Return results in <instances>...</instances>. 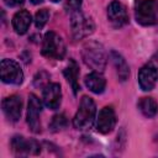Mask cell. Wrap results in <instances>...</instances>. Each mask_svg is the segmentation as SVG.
<instances>
[{"instance_id":"1","label":"cell","mask_w":158,"mask_h":158,"mask_svg":"<svg viewBox=\"0 0 158 158\" xmlns=\"http://www.w3.org/2000/svg\"><path fill=\"white\" fill-rule=\"evenodd\" d=\"M81 58H83V62L94 72L101 73L106 67L105 49L100 43L95 41H89L83 46Z\"/></svg>"},{"instance_id":"2","label":"cell","mask_w":158,"mask_h":158,"mask_svg":"<svg viewBox=\"0 0 158 158\" xmlns=\"http://www.w3.org/2000/svg\"><path fill=\"white\" fill-rule=\"evenodd\" d=\"M96 116V106L91 98L83 96L78 107V111L74 115L73 125L77 130H88L93 126Z\"/></svg>"},{"instance_id":"3","label":"cell","mask_w":158,"mask_h":158,"mask_svg":"<svg viewBox=\"0 0 158 158\" xmlns=\"http://www.w3.org/2000/svg\"><path fill=\"white\" fill-rule=\"evenodd\" d=\"M70 27H72V33H73L74 38L81 40V38H85L94 32L95 25H94L93 19L90 16L85 15L79 9V10H75L72 12Z\"/></svg>"},{"instance_id":"4","label":"cell","mask_w":158,"mask_h":158,"mask_svg":"<svg viewBox=\"0 0 158 158\" xmlns=\"http://www.w3.org/2000/svg\"><path fill=\"white\" fill-rule=\"evenodd\" d=\"M135 16L138 23L143 26L154 25L158 20V4L156 0H137Z\"/></svg>"},{"instance_id":"5","label":"cell","mask_w":158,"mask_h":158,"mask_svg":"<svg viewBox=\"0 0 158 158\" xmlns=\"http://www.w3.org/2000/svg\"><path fill=\"white\" fill-rule=\"evenodd\" d=\"M42 54L52 59H63L65 56V44L62 37L53 31L47 32L42 42Z\"/></svg>"},{"instance_id":"6","label":"cell","mask_w":158,"mask_h":158,"mask_svg":"<svg viewBox=\"0 0 158 158\" xmlns=\"http://www.w3.org/2000/svg\"><path fill=\"white\" fill-rule=\"evenodd\" d=\"M1 80L7 84L19 85L23 80V72L20 64L12 59H2L0 63Z\"/></svg>"},{"instance_id":"7","label":"cell","mask_w":158,"mask_h":158,"mask_svg":"<svg viewBox=\"0 0 158 158\" xmlns=\"http://www.w3.org/2000/svg\"><path fill=\"white\" fill-rule=\"evenodd\" d=\"M11 148L16 156H35L41 152V146L35 139H26L22 136H14L11 139Z\"/></svg>"},{"instance_id":"8","label":"cell","mask_w":158,"mask_h":158,"mask_svg":"<svg viewBox=\"0 0 158 158\" xmlns=\"http://www.w3.org/2000/svg\"><path fill=\"white\" fill-rule=\"evenodd\" d=\"M41 110H42V104L40 99L35 94H30L28 105H27V123L31 131L35 133L41 132V121H40Z\"/></svg>"},{"instance_id":"9","label":"cell","mask_w":158,"mask_h":158,"mask_svg":"<svg viewBox=\"0 0 158 158\" xmlns=\"http://www.w3.org/2000/svg\"><path fill=\"white\" fill-rule=\"evenodd\" d=\"M107 20L116 28L125 26L128 22L126 7L117 0L111 1L107 6Z\"/></svg>"},{"instance_id":"10","label":"cell","mask_w":158,"mask_h":158,"mask_svg":"<svg viewBox=\"0 0 158 158\" xmlns=\"http://www.w3.org/2000/svg\"><path fill=\"white\" fill-rule=\"evenodd\" d=\"M158 80V70L157 67L152 63L143 65L138 72V84L143 91H151Z\"/></svg>"},{"instance_id":"11","label":"cell","mask_w":158,"mask_h":158,"mask_svg":"<svg viewBox=\"0 0 158 158\" xmlns=\"http://www.w3.org/2000/svg\"><path fill=\"white\" fill-rule=\"evenodd\" d=\"M2 112L6 116L9 121L16 122L21 117V111H22V100L17 95H11L9 98H5L2 100Z\"/></svg>"},{"instance_id":"12","label":"cell","mask_w":158,"mask_h":158,"mask_svg":"<svg viewBox=\"0 0 158 158\" xmlns=\"http://www.w3.org/2000/svg\"><path fill=\"white\" fill-rule=\"evenodd\" d=\"M116 125V115L111 106H105L100 110L96 118V130L100 133H109Z\"/></svg>"},{"instance_id":"13","label":"cell","mask_w":158,"mask_h":158,"mask_svg":"<svg viewBox=\"0 0 158 158\" xmlns=\"http://www.w3.org/2000/svg\"><path fill=\"white\" fill-rule=\"evenodd\" d=\"M62 101V89L58 83H49L43 89V104L51 109L56 110L59 107Z\"/></svg>"},{"instance_id":"14","label":"cell","mask_w":158,"mask_h":158,"mask_svg":"<svg viewBox=\"0 0 158 158\" xmlns=\"http://www.w3.org/2000/svg\"><path fill=\"white\" fill-rule=\"evenodd\" d=\"M31 21V14L27 10H20L12 17V27L17 35H25L30 28Z\"/></svg>"},{"instance_id":"15","label":"cell","mask_w":158,"mask_h":158,"mask_svg":"<svg viewBox=\"0 0 158 158\" xmlns=\"http://www.w3.org/2000/svg\"><path fill=\"white\" fill-rule=\"evenodd\" d=\"M84 83H85L86 88L95 94H101L106 86V80L100 72H93V73H89L88 75H85Z\"/></svg>"},{"instance_id":"16","label":"cell","mask_w":158,"mask_h":158,"mask_svg":"<svg viewBox=\"0 0 158 158\" xmlns=\"http://www.w3.org/2000/svg\"><path fill=\"white\" fill-rule=\"evenodd\" d=\"M110 58L112 60V64L116 69V73H117V77L121 81H125L128 79L130 77V68H128V64L126 63L125 58L117 53L116 51H111L110 52Z\"/></svg>"},{"instance_id":"17","label":"cell","mask_w":158,"mask_h":158,"mask_svg":"<svg viewBox=\"0 0 158 158\" xmlns=\"http://www.w3.org/2000/svg\"><path fill=\"white\" fill-rule=\"evenodd\" d=\"M64 77H65V79L70 83V85H72V88H73V91H74V94H77L78 93V90L80 89V86H79V81H78V75H79V69H78V64H77V62L75 60H73V59H70L69 60V63H68V65L65 67V69H64Z\"/></svg>"},{"instance_id":"18","label":"cell","mask_w":158,"mask_h":158,"mask_svg":"<svg viewBox=\"0 0 158 158\" xmlns=\"http://www.w3.org/2000/svg\"><path fill=\"white\" fill-rule=\"evenodd\" d=\"M138 109L146 117H153L158 111V105L153 98L144 96L138 101Z\"/></svg>"},{"instance_id":"19","label":"cell","mask_w":158,"mask_h":158,"mask_svg":"<svg viewBox=\"0 0 158 158\" xmlns=\"http://www.w3.org/2000/svg\"><path fill=\"white\" fill-rule=\"evenodd\" d=\"M65 127H67V118H65L64 115L59 114V115L53 116V118H52V121L49 123V128L53 132H58V131H60V130H63Z\"/></svg>"},{"instance_id":"20","label":"cell","mask_w":158,"mask_h":158,"mask_svg":"<svg viewBox=\"0 0 158 158\" xmlns=\"http://www.w3.org/2000/svg\"><path fill=\"white\" fill-rule=\"evenodd\" d=\"M49 19V11L47 9H41L40 11L36 12V16H35V25L37 28H43L44 25L47 23Z\"/></svg>"},{"instance_id":"21","label":"cell","mask_w":158,"mask_h":158,"mask_svg":"<svg viewBox=\"0 0 158 158\" xmlns=\"http://www.w3.org/2000/svg\"><path fill=\"white\" fill-rule=\"evenodd\" d=\"M81 2L83 0H67V6L70 9V11H75V10H79L80 6H81Z\"/></svg>"},{"instance_id":"22","label":"cell","mask_w":158,"mask_h":158,"mask_svg":"<svg viewBox=\"0 0 158 158\" xmlns=\"http://www.w3.org/2000/svg\"><path fill=\"white\" fill-rule=\"evenodd\" d=\"M25 0H5V4L7 6H20L21 4H23Z\"/></svg>"},{"instance_id":"23","label":"cell","mask_w":158,"mask_h":158,"mask_svg":"<svg viewBox=\"0 0 158 158\" xmlns=\"http://www.w3.org/2000/svg\"><path fill=\"white\" fill-rule=\"evenodd\" d=\"M43 0H31V2L32 4H40V2H42Z\"/></svg>"},{"instance_id":"24","label":"cell","mask_w":158,"mask_h":158,"mask_svg":"<svg viewBox=\"0 0 158 158\" xmlns=\"http://www.w3.org/2000/svg\"><path fill=\"white\" fill-rule=\"evenodd\" d=\"M51 1H53V2H58V1H60V0H51Z\"/></svg>"}]
</instances>
